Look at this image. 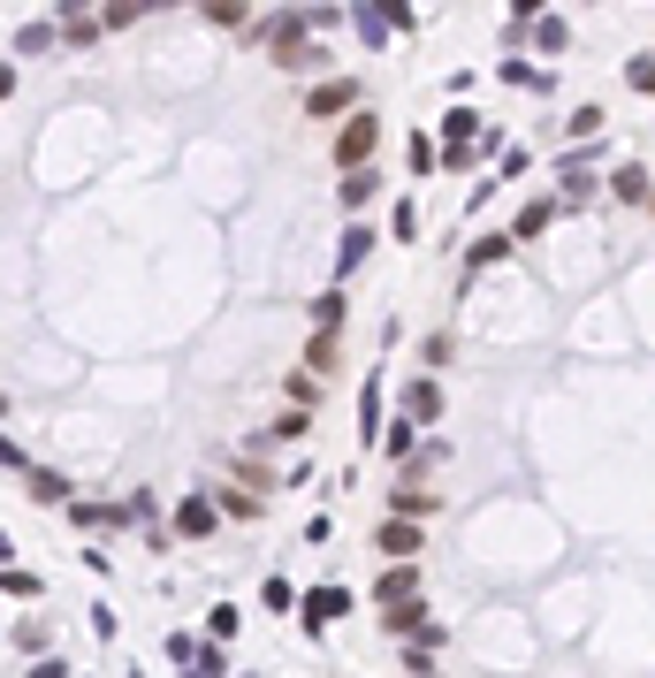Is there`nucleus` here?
<instances>
[{
    "label": "nucleus",
    "instance_id": "nucleus-9",
    "mask_svg": "<svg viewBox=\"0 0 655 678\" xmlns=\"http://www.w3.org/2000/svg\"><path fill=\"white\" fill-rule=\"evenodd\" d=\"M54 31H61V46H77V54H84V46L107 31V23H100L92 8H54Z\"/></svg>",
    "mask_w": 655,
    "mask_h": 678
},
{
    "label": "nucleus",
    "instance_id": "nucleus-39",
    "mask_svg": "<svg viewBox=\"0 0 655 678\" xmlns=\"http://www.w3.org/2000/svg\"><path fill=\"white\" fill-rule=\"evenodd\" d=\"M23 678H69V664H61V656H38V664H31Z\"/></svg>",
    "mask_w": 655,
    "mask_h": 678
},
{
    "label": "nucleus",
    "instance_id": "nucleus-45",
    "mask_svg": "<svg viewBox=\"0 0 655 678\" xmlns=\"http://www.w3.org/2000/svg\"><path fill=\"white\" fill-rule=\"evenodd\" d=\"M648 206H655V183H648Z\"/></svg>",
    "mask_w": 655,
    "mask_h": 678
},
{
    "label": "nucleus",
    "instance_id": "nucleus-6",
    "mask_svg": "<svg viewBox=\"0 0 655 678\" xmlns=\"http://www.w3.org/2000/svg\"><path fill=\"white\" fill-rule=\"evenodd\" d=\"M214 526H221L214 496H183L175 504V541H214Z\"/></svg>",
    "mask_w": 655,
    "mask_h": 678
},
{
    "label": "nucleus",
    "instance_id": "nucleus-19",
    "mask_svg": "<svg viewBox=\"0 0 655 678\" xmlns=\"http://www.w3.org/2000/svg\"><path fill=\"white\" fill-rule=\"evenodd\" d=\"M343 313H351V306H343L335 290H321V298H313V336H343Z\"/></svg>",
    "mask_w": 655,
    "mask_h": 678
},
{
    "label": "nucleus",
    "instance_id": "nucleus-1",
    "mask_svg": "<svg viewBox=\"0 0 655 678\" xmlns=\"http://www.w3.org/2000/svg\"><path fill=\"white\" fill-rule=\"evenodd\" d=\"M252 38H260L275 61H290L298 46H313V8H275V15H260V23H252Z\"/></svg>",
    "mask_w": 655,
    "mask_h": 678
},
{
    "label": "nucleus",
    "instance_id": "nucleus-28",
    "mask_svg": "<svg viewBox=\"0 0 655 678\" xmlns=\"http://www.w3.org/2000/svg\"><path fill=\"white\" fill-rule=\"evenodd\" d=\"M313 404H321V381L298 366V374H290V412H313Z\"/></svg>",
    "mask_w": 655,
    "mask_h": 678
},
{
    "label": "nucleus",
    "instance_id": "nucleus-15",
    "mask_svg": "<svg viewBox=\"0 0 655 678\" xmlns=\"http://www.w3.org/2000/svg\"><path fill=\"white\" fill-rule=\"evenodd\" d=\"M610 191H618L625 206H648V169H641V161H618V169H610Z\"/></svg>",
    "mask_w": 655,
    "mask_h": 678
},
{
    "label": "nucleus",
    "instance_id": "nucleus-32",
    "mask_svg": "<svg viewBox=\"0 0 655 678\" xmlns=\"http://www.w3.org/2000/svg\"><path fill=\"white\" fill-rule=\"evenodd\" d=\"M237 489H252V496L267 504V489H275V473H267V466H237Z\"/></svg>",
    "mask_w": 655,
    "mask_h": 678
},
{
    "label": "nucleus",
    "instance_id": "nucleus-42",
    "mask_svg": "<svg viewBox=\"0 0 655 678\" xmlns=\"http://www.w3.org/2000/svg\"><path fill=\"white\" fill-rule=\"evenodd\" d=\"M8 556H15V541H8V533H0V572H8Z\"/></svg>",
    "mask_w": 655,
    "mask_h": 678
},
{
    "label": "nucleus",
    "instance_id": "nucleus-41",
    "mask_svg": "<svg viewBox=\"0 0 655 678\" xmlns=\"http://www.w3.org/2000/svg\"><path fill=\"white\" fill-rule=\"evenodd\" d=\"M8 92H15V69H8V61H0V100H8Z\"/></svg>",
    "mask_w": 655,
    "mask_h": 678
},
{
    "label": "nucleus",
    "instance_id": "nucleus-37",
    "mask_svg": "<svg viewBox=\"0 0 655 678\" xmlns=\"http://www.w3.org/2000/svg\"><path fill=\"white\" fill-rule=\"evenodd\" d=\"M503 84H526V92H541V69H526V61H503Z\"/></svg>",
    "mask_w": 655,
    "mask_h": 678
},
{
    "label": "nucleus",
    "instance_id": "nucleus-23",
    "mask_svg": "<svg viewBox=\"0 0 655 678\" xmlns=\"http://www.w3.org/2000/svg\"><path fill=\"white\" fill-rule=\"evenodd\" d=\"M358 435L381 443V381H366V397H358Z\"/></svg>",
    "mask_w": 655,
    "mask_h": 678
},
{
    "label": "nucleus",
    "instance_id": "nucleus-8",
    "mask_svg": "<svg viewBox=\"0 0 655 678\" xmlns=\"http://www.w3.org/2000/svg\"><path fill=\"white\" fill-rule=\"evenodd\" d=\"M343 610H351V595H343V587H313V595L298 602V618H306V633H328V625H335Z\"/></svg>",
    "mask_w": 655,
    "mask_h": 678
},
{
    "label": "nucleus",
    "instance_id": "nucleus-24",
    "mask_svg": "<svg viewBox=\"0 0 655 678\" xmlns=\"http://www.w3.org/2000/svg\"><path fill=\"white\" fill-rule=\"evenodd\" d=\"M0 595H15V602H38L46 587H38V572H23V564H8V572H0Z\"/></svg>",
    "mask_w": 655,
    "mask_h": 678
},
{
    "label": "nucleus",
    "instance_id": "nucleus-33",
    "mask_svg": "<svg viewBox=\"0 0 655 678\" xmlns=\"http://www.w3.org/2000/svg\"><path fill=\"white\" fill-rule=\"evenodd\" d=\"M404 161H412V175H427L443 153H435V138H412V146H404Z\"/></svg>",
    "mask_w": 655,
    "mask_h": 678
},
{
    "label": "nucleus",
    "instance_id": "nucleus-22",
    "mask_svg": "<svg viewBox=\"0 0 655 678\" xmlns=\"http://www.w3.org/2000/svg\"><path fill=\"white\" fill-rule=\"evenodd\" d=\"M54 46H61L54 23H23V31H15V54H54Z\"/></svg>",
    "mask_w": 655,
    "mask_h": 678
},
{
    "label": "nucleus",
    "instance_id": "nucleus-3",
    "mask_svg": "<svg viewBox=\"0 0 655 678\" xmlns=\"http://www.w3.org/2000/svg\"><path fill=\"white\" fill-rule=\"evenodd\" d=\"M381 146V115H351L343 130H335V161H343V175L366 169V153Z\"/></svg>",
    "mask_w": 655,
    "mask_h": 678
},
{
    "label": "nucleus",
    "instance_id": "nucleus-40",
    "mask_svg": "<svg viewBox=\"0 0 655 678\" xmlns=\"http://www.w3.org/2000/svg\"><path fill=\"white\" fill-rule=\"evenodd\" d=\"M0 466H8V473H23V450H15V443H0Z\"/></svg>",
    "mask_w": 655,
    "mask_h": 678
},
{
    "label": "nucleus",
    "instance_id": "nucleus-16",
    "mask_svg": "<svg viewBox=\"0 0 655 678\" xmlns=\"http://www.w3.org/2000/svg\"><path fill=\"white\" fill-rule=\"evenodd\" d=\"M366 252H374V229H366V221H351V229H343V244H335V267L351 275V267H366Z\"/></svg>",
    "mask_w": 655,
    "mask_h": 678
},
{
    "label": "nucleus",
    "instance_id": "nucleus-27",
    "mask_svg": "<svg viewBox=\"0 0 655 678\" xmlns=\"http://www.w3.org/2000/svg\"><path fill=\"white\" fill-rule=\"evenodd\" d=\"M214 510H237V518H260V496L229 481V489H214Z\"/></svg>",
    "mask_w": 655,
    "mask_h": 678
},
{
    "label": "nucleus",
    "instance_id": "nucleus-12",
    "mask_svg": "<svg viewBox=\"0 0 655 678\" xmlns=\"http://www.w3.org/2000/svg\"><path fill=\"white\" fill-rule=\"evenodd\" d=\"M404 412H412L420 427H435V420H443V389H435V381H404Z\"/></svg>",
    "mask_w": 655,
    "mask_h": 678
},
{
    "label": "nucleus",
    "instance_id": "nucleus-30",
    "mask_svg": "<svg viewBox=\"0 0 655 678\" xmlns=\"http://www.w3.org/2000/svg\"><path fill=\"white\" fill-rule=\"evenodd\" d=\"M625 84H633V92H648V100H655V54H641V61H625Z\"/></svg>",
    "mask_w": 655,
    "mask_h": 678
},
{
    "label": "nucleus",
    "instance_id": "nucleus-34",
    "mask_svg": "<svg viewBox=\"0 0 655 678\" xmlns=\"http://www.w3.org/2000/svg\"><path fill=\"white\" fill-rule=\"evenodd\" d=\"M420 366H450V336H443V329L420 336Z\"/></svg>",
    "mask_w": 655,
    "mask_h": 678
},
{
    "label": "nucleus",
    "instance_id": "nucleus-38",
    "mask_svg": "<svg viewBox=\"0 0 655 678\" xmlns=\"http://www.w3.org/2000/svg\"><path fill=\"white\" fill-rule=\"evenodd\" d=\"M602 130V107H572V138H595Z\"/></svg>",
    "mask_w": 655,
    "mask_h": 678
},
{
    "label": "nucleus",
    "instance_id": "nucleus-25",
    "mask_svg": "<svg viewBox=\"0 0 655 678\" xmlns=\"http://www.w3.org/2000/svg\"><path fill=\"white\" fill-rule=\"evenodd\" d=\"M298 366H306L313 381H328V374H335V336H313V343H306V358H298Z\"/></svg>",
    "mask_w": 655,
    "mask_h": 678
},
{
    "label": "nucleus",
    "instance_id": "nucleus-20",
    "mask_svg": "<svg viewBox=\"0 0 655 678\" xmlns=\"http://www.w3.org/2000/svg\"><path fill=\"white\" fill-rule=\"evenodd\" d=\"M183 678H229V656H221V641L191 648V664H183Z\"/></svg>",
    "mask_w": 655,
    "mask_h": 678
},
{
    "label": "nucleus",
    "instance_id": "nucleus-13",
    "mask_svg": "<svg viewBox=\"0 0 655 678\" xmlns=\"http://www.w3.org/2000/svg\"><path fill=\"white\" fill-rule=\"evenodd\" d=\"M23 481H31L38 504H77V496H69V473H54V466H23Z\"/></svg>",
    "mask_w": 655,
    "mask_h": 678
},
{
    "label": "nucleus",
    "instance_id": "nucleus-18",
    "mask_svg": "<svg viewBox=\"0 0 655 678\" xmlns=\"http://www.w3.org/2000/svg\"><path fill=\"white\" fill-rule=\"evenodd\" d=\"M381 625L404 633V641H420V633H427V602H397V610H381Z\"/></svg>",
    "mask_w": 655,
    "mask_h": 678
},
{
    "label": "nucleus",
    "instance_id": "nucleus-10",
    "mask_svg": "<svg viewBox=\"0 0 655 678\" xmlns=\"http://www.w3.org/2000/svg\"><path fill=\"white\" fill-rule=\"evenodd\" d=\"M420 510H435V489H420V481H397V496H389V510H381V518H412V526H420Z\"/></svg>",
    "mask_w": 655,
    "mask_h": 678
},
{
    "label": "nucleus",
    "instance_id": "nucleus-44",
    "mask_svg": "<svg viewBox=\"0 0 655 678\" xmlns=\"http://www.w3.org/2000/svg\"><path fill=\"white\" fill-rule=\"evenodd\" d=\"M0 420H8V397H0Z\"/></svg>",
    "mask_w": 655,
    "mask_h": 678
},
{
    "label": "nucleus",
    "instance_id": "nucleus-4",
    "mask_svg": "<svg viewBox=\"0 0 655 678\" xmlns=\"http://www.w3.org/2000/svg\"><path fill=\"white\" fill-rule=\"evenodd\" d=\"M374 549H381V564H412V556L427 549V533H420L412 518H381V526H374Z\"/></svg>",
    "mask_w": 655,
    "mask_h": 678
},
{
    "label": "nucleus",
    "instance_id": "nucleus-11",
    "mask_svg": "<svg viewBox=\"0 0 655 678\" xmlns=\"http://www.w3.org/2000/svg\"><path fill=\"white\" fill-rule=\"evenodd\" d=\"M69 518H77V533H115L130 510H115V504H84V496H77V504H69Z\"/></svg>",
    "mask_w": 655,
    "mask_h": 678
},
{
    "label": "nucleus",
    "instance_id": "nucleus-2",
    "mask_svg": "<svg viewBox=\"0 0 655 678\" xmlns=\"http://www.w3.org/2000/svg\"><path fill=\"white\" fill-rule=\"evenodd\" d=\"M306 115H313V123H335V130H343V123L358 115V84H351V77H321V84L306 92Z\"/></svg>",
    "mask_w": 655,
    "mask_h": 678
},
{
    "label": "nucleus",
    "instance_id": "nucleus-5",
    "mask_svg": "<svg viewBox=\"0 0 655 678\" xmlns=\"http://www.w3.org/2000/svg\"><path fill=\"white\" fill-rule=\"evenodd\" d=\"M556 198L564 206H587L595 198V153H564L556 161Z\"/></svg>",
    "mask_w": 655,
    "mask_h": 678
},
{
    "label": "nucleus",
    "instance_id": "nucleus-31",
    "mask_svg": "<svg viewBox=\"0 0 655 678\" xmlns=\"http://www.w3.org/2000/svg\"><path fill=\"white\" fill-rule=\"evenodd\" d=\"M381 450H389L397 466H412V420H404V427H389V435H381Z\"/></svg>",
    "mask_w": 655,
    "mask_h": 678
},
{
    "label": "nucleus",
    "instance_id": "nucleus-14",
    "mask_svg": "<svg viewBox=\"0 0 655 678\" xmlns=\"http://www.w3.org/2000/svg\"><path fill=\"white\" fill-rule=\"evenodd\" d=\"M335 198L358 214V206H374V198H381V175H374V169H351L343 183H335Z\"/></svg>",
    "mask_w": 655,
    "mask_h": 678
},
{
    "label": "nucleus",
    "instance_id": "nucleus-43",
    "mask_svg": "<svg viewBox=\"0 0 655 678\" xmlns=\"http://www.w3.org/2000/svg\"><path fill=\"white\" fill-rule=\"evenodd\" d=\"M420 678H450V671H420Z\"/></svg>",
    "mask_w": 655,
    "mask_h": 678
},
{
    "label": "nucleus",
    "instance_id": "nucleus-36",
    "mask_svg": "<svg viewBox=\"0 0 655 678\" xmlns=\"http://www.w3.org/2000/svg\"><path fill=\"white\" fill-rule=\"evenodd\" d=\"M389 229H397V237H412V229H420V206H412V198H397V206H389Z\"/></svg>",
    "mask_w": 655,
    "mask_h": 678
},
{
    "label": "nucleus",
    "instance_id": "nucleus-35",
    "mask_svg": "<svg viewBox=\"0 0 655 678\" xmlns=\"http://www.w3.org/2000/svg\"><path fill=\"white\" fill-rule=\"evenodd\" d=\"M123 510H130L138 526H153V518H161V496H153V489H138V496H130V504H123Z\"/></svg>",
    "mask_w": 655,
    "mask_h": 678
},
{
    "label": "nucleus",
    "instance_id": "nucleus-21",
    "mask_svg": "<svg viewBox=\"0 0 655 678\" xmlns=\"http://www.w3.org/2000/svg\"><path fill=\"white\" fill-rule=\"evenodd\" d=\"M549 221H556V206H549V198H533V206H518V221H510V244H518V237H541Z\"/></svg>",
    "mask_w": 655,
    "mask_h": 678
},
{
    "label": "nucleus",
    "instance_id": "nucleus-29",
    "mask_svg": "<svg viewBox=\"0 0 655 678\" xmlns=\"http://www.w3.org/2000/svg\"><path fill=\"white\" fill-rule=\"evenodd\" d=\"M15 648H31V656H46V648H54V625H46V618H31V625L15 633Z\"/></svg>",
    "mask_w": 655,
    "mask_h": 678
},
{
    "label": "nucleus",
    "instance_id": "nucleus-26",
    "mask_svg": "<svg viewBox=\"0 0 655 678\" xmlns=\"http://www.w3.org/2000/svg\"><path fill=\"white\" fill-rule=\"evenodd\" d=\"M495 260H510V229L503 237H473V252H466V267H495Z\"/></svg>",
    "mask_w": 655,
    "mask_h": 678
},
{
    "label": "nucleus",
    "instance_id": "nucleus-17",
    "mask_svg": "<svg viewBox=\"0 0 655 678\" xmlns=\"http://www.w3.org/2000/svg\"><path fill=\"white\" fill-rule=\"evenodd\" d=\"M306 435H313V412H290V404H283V412L267 420V443H306Z\"/></svg>",
    "mask_w": 655,
    "mask_h": 678
},
{
    "label": "nucleus",
    "instance_id": "nucleus-7",
    "mask_svg": "<svg viewBox=\"0 0 655 678\" xmlns=\"http://www.w3.org/2000/svg\"><path fill=\"white\" fill-rule=\"evenodd\" d=\"M397 602H420V572L412 564H381V579H374V610H397Z\"/></svg>",
    "mask_w": 655,
    "mask_h": 678
}]
</instances>
